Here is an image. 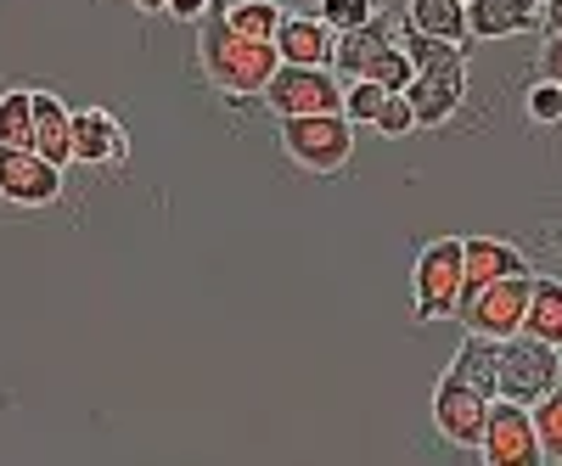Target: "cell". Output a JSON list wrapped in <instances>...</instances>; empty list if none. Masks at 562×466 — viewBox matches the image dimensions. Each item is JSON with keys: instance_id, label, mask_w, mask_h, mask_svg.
Segmentation results:
<instances>
[{"instance_id": "cell-1", "label": "cell", "mask_w": 562, "mask_h": 466, "mask_svg": "<svg viewBox=\"0 0 562 466\" xmlns=\"http://www.w3.org/2000/svg\"><path fill=\"white\" fill-rule=\"evenodd\" d=\"M198 62H203L209 84L225 90V96H265L270 73L281 68L276 45L270 39H243L237 29L225 23V7H214L198 23Z\"/></svg>"}, {"instance_id": "cell-2", "label": "cell", "mask_w": 562, "mask_h": 466, "mask_svg": "<svg viewBox=\"0 0 562 466\" xmlns=\"http://www.w3.org/2000/svg\"><path fill=\"white\" fill-rule=\"evenodd\" d=\"M281 152L310 174H338L355 158V124L344 113H299L281 118Z\"/></svg>"}, {"instance_id": "cell-3", "label": "cell", "mask_w": 562, "mask_h": 466, "mask_svg": "<svg viewBox=\"0 0 562 466\" xmlns=\"http://www.w3.org/2000/svg\"><path fill=\"white\" fill-rule=\"evenodd\" d=\"M529 287H535V270L529 275H501V282H484V287L456 298V320L467 326V332H484V338L506 343V338L524 332Z\"/></svg>"}, {"instance_id": "cell-4", "label": "cell", "mask_w": 562, "mask_h": 466, "mask_svg": "<svg viewBox=\"0 0 562 466\" xmlns=\"http://www.w3.org/2000/svg\"><path fill=\"white\" fill-rule=\"evenodd\" d=\"M461 96H467V52H461V45L439 52L434 62H422V68L411 73V84H405V102H411V113H416V129L450 124L456 107H461Z\"/></svg>"}, {"instance_id": "cell-5", "label": "cell", "mask_w": 562, "mask_h": 466, "mask_svg": "<svg viewBox=\"0 0 562 466\" xmlns=\"http://www.w3.org/2000/svg\"><path fill=\"white\" fill-rule=\"evenodd\" d=\"M456 298H461V237H439L416 253V270H411V309L416 320H445L456 315Z\"/></svg>"}, {"instance_id": "cell-6", "label": "cell", "mask_w": 562, "mask_h": 466, "mask_svg": "<svg viewBox=\"0 0 562 466\" xmlns=\"http://www.w3.org/2000/svg\"><path fill=\"white\" fill-rule=\"evenodd\" d=\"M276 118H299V113H344V84L333 68H304V62H281L259 96Z\"/></svg>"}, {"instance_id": "cell-7", "label": "cell", "mask_w": 562, "mask_h": 466, "mask_svg": "<svg viewBox=\"0 0 562 466\" xmlns=\"http://www.w3.org/2000/svg\"><path fill=\"white\" fill-rule=\"evenodd\" d=\"M557 377H562V354H557V343H540V338H529V332H518V338H506V343H501V383H495V399L535 405Z\"/></svg>"}, {"instance_id": "cell-8", "label": "cell", "mask_w": 562, "mask_h": 466, "mask_svg": "<svg viewBox=\"0 0 562 466\" xmlns=\"http://www.w3.org/2000/svg\"><path fill=\"white\" fill-rule=\"evenodd\" d=\"M479 455H484L490 466H540L546 455H540V433H535L529 405H518V399H490Z\"/></svg>"}, {"instance_id": "cell-9", "label": "cell", "mask_w": 562, "mask_h": 466, "mask_svg": "<svg viewBox=\"0 0 562 466\" xmlns=\"http://www.w3.org/2000/svg\"><path fill=\"white\" fill-rule=\"evenodd\" d=\"M0 197L18 208H52L63 197V169L34 147H0Z\"/></svg>"}, {"instance_id": "cell-10", "label": "cell", "mask_w": 562, "mask_h": 466, "mask_svg": "<svg viewBox=\"0 0 562 466\" xmlns=\"http://www.w3.org/2000/svg\"><path fill=\"white\" fill-rule=\"evenodd\" d=\"M484 416H490V399L445 371L439 388H434V428H439V439L456 444V450H479V439H484Z\"/></svg>"}, {"instance_id": "cell-11", "label": "cell", "mask_w": 562, "mask_h": 466, "mask_svg": "<svg viewBox=\"0 0 562 466\" xmlns=\"http://www.w3.org/2000/svg\"><path fill=\"white\" fill-rule=\"evenodd\" d=\"M130 158V135L124 124L108 113V107H79L74 113V163H90V169H113Z\"/></svg>"}, {"instance_id": "cell-12", "label": "cell", "mask_w": 562, "mask_h": 466, "mask_svg": "<svg viewBox=\"0 0 562 466\" xmlns=\"http://www.w3.org/2000/svg\"><path fill=\"white\" fill-rule=\"evenodd\" d=\"M546 0H467V39H518L540 29Z\"/></svg>"}, {"instance_id": "cell-13", "label": "cell", "mask_w": 562, "mask_h": 466, "mask_svg": "<svg viewBox=\"0 0 562 466\" xmlns=\"http://www.w3.org/2000/svg\"><path fill=\"white\" fill-rule=\"evenodd\" d=\"M333 29H326L315 12H288L276 29V57L281 62H304V68H333Z\"/></svg>"}, {"instance_id": "cell-14", "label": "cell", "mask_w": 562, "mask_h": 466, "mask_svg": "<svg viewBox=\"0 0 562 466\" xmlns=\"http://www.w3.org/2000/svg\"><path fill=\"white\" fill-rule=\"evenodd\" d=\"M501 275H529V259L501 237H461V293H473Z\"/></svg>"}, {"instance_id": "cell-15", "label": "cell", "mask_w": 562, "mask_h": 466, "mask_svg": "<svg viewBox=\"0 0 562 466\" xmlns=\"http://www.w3.org/2000/svg\"><path fill=\"white\" fill-rule=\"evenodd\" d=\"M400 39V23L394 18H371V23H360V29H344L338 39H333V68L344 73V79H360L366 68H371V57L383 52V45H394Z\"/></svg>"}, {"instance_id": "cell-16", "label": "cell", "mask_w": 562, "mask_h": 466, "mask_svg": "<svg viewBox=\"0 0 562 466\" xmlns=\"http://www.w3.org/2000/svg\"><path fill=\"white\" fill-rule=\"evenodd\" d=\"M34 152H45L57 169L74 163V107L52 90H34Z\"/></svg>"}, {"instance_id": "cell-17", "label": "cell", "mask_w": 562, "mask_h": 466, "mask_svg": "<svg viewBox=\"0 0 562 466\" xmlns=\"http://www.w3.org/2000/svg\"><path fill=\"white\" fill-rule=\"evenodd\" d=\"M450 377H461L467 388H479L484 399H495V383H501V343L484 338V332H467L456 360H450Z\"/></svg>"}, {"instance_id": "cell-18", "label": "cell", "mask_w": 562, "mask_h": 466, "mask_svg": "<svg viewBox=\"0 0 562 466\" xmlns=\"http://www.w3.org/2000/svg\"><path fill=\"white\" fill-rule=\"evenodd\" d=\"M405 29L450 39V45H467V0H411V7H405Z\"/></svg>"}, {"instance_id": "cell-19", "label": "cell", "mask_w": 562, "mask_h": 466, "mask_svg": "<svg viewBox=\"0 0 562 466\" xmlns=\"http://www.w3.org/2000/svg\"><path fill=\"white\" fill-rule=\"evenodd\" d=\"M524 332L562 349V282H557V275H535L529 309H524Z\"/></svg>"}, {"instance_id": "cell-20", "label": "cell", "mask_w": 562, "mask_h": 466, "mask_svg": "<svg viewBox=\"0 0 562 466\" xmlns=\"http://www.w3.org/2000/svg\"><path fill=\"white\" fill-rule=\"evenodd\" d=\"M281 18H288L281 0H231V7H225V23L237 29L243 39H276Z\"/></svg>"}, {"instance_id": "cell-21", "label": "cell", "mask_w": 562, "mask_h": 466, "mask_svg": "<svg viewBox=\"0 0 562 466\" xmlns=\"http://www.w3.org/2000/svg\"><path fill=\"white\" fill-rule=\"evenodd\" d=\"M0 147H34V90L0 96Z\"/></svg>"}, {"instance_id": "cell-22", "label": "cell", "mask_w": 562, "mask_h": 466, "mask_svg": "<svg viewBox=\"0 0 562 466\" xmlns=\"http://www.w3.org/2000/svg\"><path fill=\"white\" fill-rule=\"evenodd\" d=\"M529 416H535V433H540V455L562 461V377L529 405Z\"/></svg>"}, {"instance_id": "cell-23", "label": "cell", "mask_w": 562, "mask_h": 466, "mask_svg": "<svg viewBox=\"0 0 562 466\" xmlns=\"http://www.w3.org/2000/svg\"><path fill=\"white\" fill-rule=\"evenodd\" d=\"M378 12H383V0H315V18L333 29V34L360 29V23H371Z\"/></svg>"}, {"instance_id": "cell-24", "label": "cell", "mask_w": 562, "mask_h": 466, "mask_svg": "<svg viewBox=\"0 0 562 466\" xmlns=\"http://www.w3.org/2000/svg\"><path fill=\"white\" fill-rule=\"evenodd\" d=\"M411 73H416V68H411V57H405V45L394 39V45H383V52L371 57V68H366L360 79H378V84L389 90V96H394V90H405V84H411Z\"/></svg>"}, {"instance_id": "cell-25", "label": "cell", "mask_w": 562, "mask_h": 466, "mask_svg": "<svg viewBox=\"0 0 562 466\" xmlns=\"http://www.w3.org/2000/svg\"><path fill=\"white\" fill-rule=\"evenodd\" d=\"M383 96H389V90H383L378 79H349V90H344V118H349L355 129H360V124H378Z\"/></svg>"}, {"instance_id": "cell-26", "label": "cell", "mask_w": 562, "mask_h": 466, "mask_svg": "<svg viewBox=\"0 0 562 466\" xmlns=\"http://www.w3.org/2000/svg\"><path fill=\"white\" fill-rule=\"evenodd\" d=\"M524 113L535 124H562V84L557 79H535L529 96H524Z\"/></svg>"}, {"instance_id": "cell-27", "label": "cell", "mask_w": 562, "mask_h": 466, "mask_svg": "<svg viewBox=\"0 0 562 466\" xmlns=\"http://www.w3.org/2000/svg\"><path fill=\"white\" fill-rule=\"evenodd\" d=\"M371 129H383L389 141H405V135L416 129V113H411V102H405V90L383 96V107H378V124H371Z\"/></svg>"}, {"instance_id": "cell-28", "label": "cell", "mask_w": 562, "mask_h": 466, "mask_svg": "<svg viewBox=\"0 0 562 466\" xmlns=\"http://www.w3.org/2000/svg\"><path fill=\"white\" fill-rule=\"evenodd\" d=\"M214 7H220V0H164V12L180 18V23H203Z\"/></svg>"}, {"instance_id": "cell-29", "label": "cell", "mask_w": 562, "mask_h": 466, "mask_svg": "<svg viewBox=\"0 0 562 466\" xmlns=\"http://www.w3.org/2000/svg\"><path fill=\"white\" fill-rule=\"evenodd\" d=\"M540 79H562V34H546L540 45Z\"/></svg>"}, {"instance_id": "cell-30", "label": "cell", "mask_w": 562, "mask_h": 466, "mask_svg": "<svg viewBox=\"0 0 562 466\" xmlns=\"http://www.w3.org/2000/svg\"><path fill=\"white\" fill-rule=\"evenodd\" d=\"M540 34H562V0H546L540 7Z\"/></svg>"}, {"instance_id": "cell-31", "label": "cell", "mask_w": 562, "mask_h": 466, "mask_svg": "<svg viewBox=\"0 0 562 466\" xmlns=\"http://www.w3.org/2000/svg\"><path fill=\"white\" fill-rule=\"evenodd\" d=\"M135 7H140V12H164V0H135Z\"/></svg>"}, {"instance_id": "cell-32", "label": "cell", "mask_w": 562, "mask_h": 466, "mask_svg": "<svg viewBox=\"0 0 562 466\" xmlns=\"http://www.w3.org/2000/svg\"><path fill=\"white\" fill-rule=\"evenodd\" d=\"M551 253H557V259H562V225H557V230H551Z\"/></svg>"}, {"instance_id": "cell-33", "label": "cell", "mask_w": 562, "mask_h": 466, "mask_svg": "<svg viewBox=\"0 0 562 466\" xmlns=\"http://www.w3.org/2000/svg\"><path fill=\"white\" fill-rule=\"evenodd\" d=\"M557 84H562V79H557Z\"/></svg>"}]
</instances>
